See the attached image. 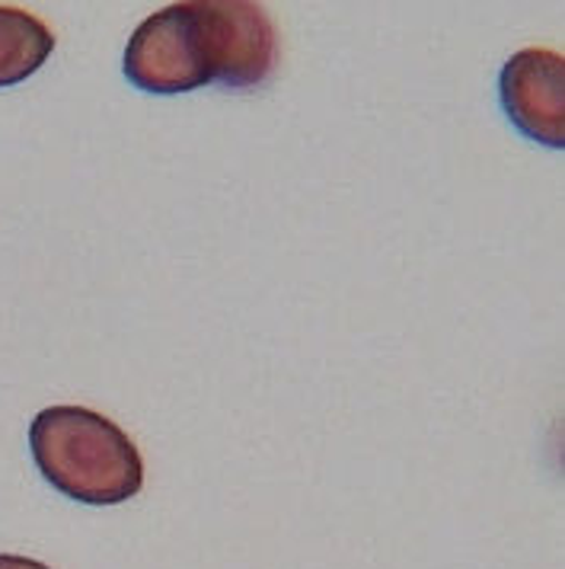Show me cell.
<instances>
[{
	"mask_svg": "<svg viewBox=\"0 0 565 569\" xmlns=\"http://www.w3.org/2000/svg\"><path fill=\"white\" fill-rule=\"evenodd\" d=\"M54 49V32L23 7L0 3V87L32 78Z\"/></svg>",
	"mask_w": 565,
	"mask_h": 569,
	"instance_id": "cell-4",
	"label": "cell"
},
{
	"mask_svg": "<svg viewBox=\"0 0 565 569\" xmlns=\"http://www.w3.org/2000/svg\"><path fill=\"white\" fill-rule=\"evenodd\" d=\"M279 64L269 10L250 0H185L151 13L125 46V78L144 93H189L208 83L253 90Z\"/></svg>",
	"mask_w": 565,
	"mask_h": 569,
	"instance_id": "cell-1",
	"label": "cell"
},
{
	"mask_svg": "<svg viewBox=\"0 0 565 569\" xmlns=\"http://www.w3.org/2000/svg\"><path fill=\"white\" fill-rule=\"evenodd\" d=\"M29 451L54 490L87 506H119L144 487L131 436L87 407H49L29 426Z\"/></svg>",
	"mask_w": 565,
	"mask_h": 569,
	"instance_id": "cell-2",
	"label": "cell"
},
{
	"mask_svg": "<svg viewBox=\"0 0 565 569\" xmlns=\"http://www.w3.org/2000/svg\"><path fill=\"white\" fill-rule=\"evenodd\" d=\"M502 109L531 141L565 148V58L553 49H521L498 74Z\"/></svg>",
	"mask_w": 565,
	"mask_h": 569,
	"instance_id": "cell-3",
	"label": "cell"
},
{
	"mask_svg": "<svg viewBox=\"0 0 565 569\" xmlns=\"http://www.w3.org/2000/svg\"><path fill=\"white\" fill-rule=\"evenodd\" d=\"M0 569H52L39 560H29V557H20V553H0Z\"/></svg>",
	"mask_w": 565,
	"mask_h": 569,
	"instance_id": "cell-5",
	"label": "cell"
}]
</instances>
